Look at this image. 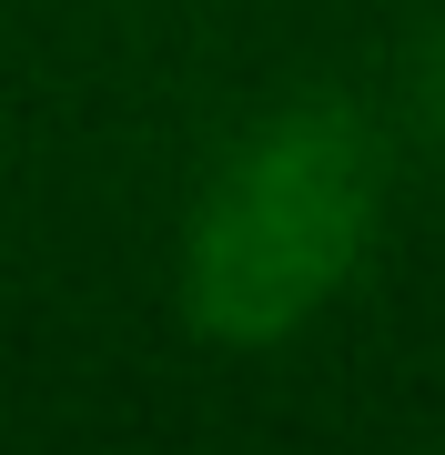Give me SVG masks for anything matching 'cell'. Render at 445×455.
<instances>
[{
    "label": "cell",
    "mask_w": 445,
    "mask_h": 455,
    "mask_svg": "<svg viewBox=\"0 0 445 455\" xmlns=\"http://www.w3.org/2000/svg\"><path fill=\"white\" fill-rule=\"evenodd\" d=\"M364 233V152L345 122H294L233 172V193L203 223L193 293L223 334H274L345 274Z\"/></svg>",
    "instance_id": "obj_1"
}]
</instances>
